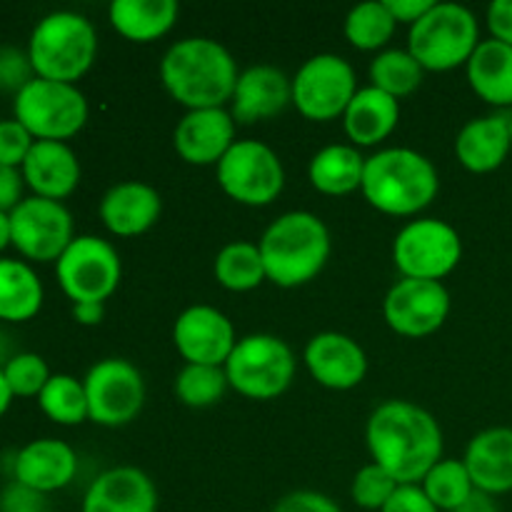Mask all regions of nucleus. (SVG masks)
Here are the masks:
<instances>
[{"instance_id":"f257e3e1","label":"nucleus","mask_w":512,"mask_h":512,"mask_svg":"<svg viewBox=\"0 0 512 512\" xmlns=\"http://www.w3.org/2000/svg\"><path fill=\"white\" fill-rule=\"evenodd\" d=\"M373 463L388 470L398 485H420L443 460V430L438 420L410 400L378 405L365 425Z\"/></svg>"},{"instance_id":"f03ea898","label":"nucleus","mask_w":512,"mask_h":512,"mask_svg":"<svg viewBox=\"0 0 512 512\" xmlns=\"http://www.w3.org/2000/svg\"><path fill=\"white\" fill-rule=\"evenodd\" d=\"M238 63L213 38H183L165 50L160 80L170 98L188 110L223 108L233 100Z\"/></svg>"},{"instance_id":"7ed1b4c3","label":"nucleus","mask_w":512,"mask_h":512,"mask_svg":"<svg viewBox=\"0 0 512 512\" xmlns=\"http://www.w3.org/2000/svg\"><path fill=\"white\" fill-rule=\"evenodd\" d=\"M265 275L278 288H300L320 275L330 258V230L308 210H290L265 228L258 243Z\"/></svg>"},{"instance_id":"20e7f679","label":"nucleus","mask_w":512,"mask_h":512,"mask_svg":"<svg viewBox=\"0 0 512 512\" xmlns=\"http://www.w3.org/2000/svg\"><path fill=\"white\" fill-rule=\"evenodd\" d=\"M438 190V170L418 150L385 148L365 158L360 193L380 213L408 218L428 208Z\"/></svg>"},{"instance_id":"39448f33","label":"nucleus","mask_w":512,"mask_h":512,"mask_svg":"<svg viewBox=\"0 0 512 512\" xmlns=\"http://www.w3.org/2000/svg\"><path fill=\"white\" fill-rule=\"evenodd\" d=\"M98 35L85 15L53 10L35 23L28 40V58L35 78L75 85L95 63Z\"/></svg>"},{"instance_id":"423d86ee","label":"nucleus","mask_w":512,"mask_h":512,"mask_svg":"<svg viewBox=\"0 0 512 512\" xmlns=\"http://www.w3.org/2000/svg\"><path fill=\"white\" fill-rule=\"evenodd\" d=\"M480 45V25L470 8L460 3H435L423 18L410 25L408 50L423 70H445L468 65Z\"/></svg>"},{"instance_id":"0eeeda50","label":"nucleus","mask_w":512,"mask_h":512,"mask_svg":"<svg viewBox=\"0 0 512 512\" xmlns=\"http://www.w3.org/2000/svg\"><path fill=\"white\" fill-rule=\"evenodd\" d=\"M223 370L235 393L250 400H273L293 383L295 355L278 335H245L235 343Z\"/></svg>"},{"instance_id":"6e6552de","label":"nucleus","mask_w":512,"mask_h":512,"mask_svg":"<svg viewBox=\"0 0 512 512\" xmlns=\"http://www.w3.org/2000/svg\"><path fill=\"white\" fill-rule=\"evenodd\" d=\"M88 100L78 85L33 78L13 98V118L35 140H60L78 135L88 123Z\"/></svg>"},{"instance_id":"1a4fd4ad","label":"nucleus","mask_w":512,"mask_h":512,"mask_svg":"<svg viewBox=\"0 0 512 512\" xmlns=\"http://www.w3.org/2000/svg\"><path fill=\"white\" fill-rule=\"evenodd\" d=\"M123 265L108 240L98 235H75L65 253L55 260V278L75 303H105L118 290Z\"/></svg>"},{"instance_id":"9d476101","label":"nucleus","mask_w":512,"mask_h":512,"mask_svg":"<svg viewBox=\"0 0 512 512\" xmlns=\"http://www.w3.org/2000/svg\"><path fill=\"white\" fill-rule=\"evenodd\" d=\"M215 168L223 193L240 205L263 208L283 193V163L278 153L260 140H235Z\"/></svg>"},{"instance_id":"9b49d317","label":"nucleus","mask_w":512,"mask_h":512,"mask_svg":"<svg viewBox=\"0 0 512 512\" xmlns=\"http://www.w3.org/2000/svg\"><path fill=\"white\" fill-rule=\"evenodd\" d=\"M463 258V240L450 223L440 218H418L405 225L393 243L395 268L403 278L443 280Z\"/></svg>"},{"instance_id":"f8f14e48","label":"nucleus","mask_w":512,"mask_h":512,"mask_svg":"<svg viewBox=\"0 0 512 512\" xmlns=\"http://www.w3.org/2000/svg\"><path fill=\"white\" fill-rule=\"evenodd\" d=\"M353 65L335 53L305 60L293 78V105L308 120L328 123L340 118L358 93Z\"/></svg>"},{"instance_id":"ddd939ff","label":"nucleus","mask_w":512,"mask_h":512,"mask_svg":"<svg viewBox=\"0 0 512 512\" xmlns=\"http://www.w3.org/2000/svg\"><path fill=\"white\" fill-rule=\"evenodd\" d=\"M88 395V415L103 428H123L133 423L145 403V383L140 370L125 358H105L88 370L83 380Z\"/></svg>"},{"instance_id":"4468645a","label":"nucleus","mask_w":512,"mask_h":512,"mask_svg":"<svg viewBox=\"0 0 512 512\" xmlns=\"http://www.w3.org/2000/svg\"><path fill=\"white\" fill-rule=\"evenodd\" d=\"M10 230L13 248L33 263H55L75 238L70 210L58 200L38 195L23 198L18 208L10 210Z\"/></svg>"},{"instance_id":"2eb2a0df","label":"nucleus","mask_w":512,"mask_h":512,"mask_svg":"<svg viewBox=\"0 0 512 512\" xmlns=\"http://www.w3.org/2000/svg\"><path fill=\"white\" fill-rule=\"evenodd\" d=\"M450 313V293L438 280L403 278L388 290L385 323L405 338H425L443 328Z\"/></svg>"},{"instance_id":"dca6fc26","label":"nucleus","mask_w":512,"mask_h":512,"mask_svg":"<svg viewBox=\"0 0 512 512\" xmlns=\"http://www.w3.org/2000/svg\"><path fill=\"white\" fill-rule=\"evenodd\" d=\"M173 343L185 365L223 368L238 340L228 315L213 305H190L175 320Z\"/></svg>"},{"instance_id":"f3484780","label":"nucleus","mask_w":512,"mask_h":512,"mask_svg":"<svg viewBox=\"0 0 512 512\" xmlns=\"http://www.w3.org/2000/svg\"><path fill=\"white\" fill-rule=\"evenodd\" d=\"M303 360L315 383L328 390H353L368 375V355L358 340L343 333H318L308 340Z\"/></svg>"},{"instance_id":"a211bd4d","label":"nucleus","mask_w":512,"mask_h":512,"mask_svg":"<svg viewBox=\"0 0 512 512\" xmlns=\"http://www.w3.org/2000/svg\"><path fill=\"white\" fill-rule=\"evenodd\" d=\"M173 145L190 165H218L235 145V118L225 108L188 110L178 120Z\"/></svg>"},{"instance_id":"6ab92c4d","label":"nucleus","mask_w":512,"mask_h":512,"mask_svg":"<svg viewBox=\"0 0 512 512\" xmlns=\"http://www.w3.org/2000/svg\"><path fill=\"white\" fill-rule=\"evenodd\" d=\"M75 473H78V455L58 438L30 440L13 455L15 483L40 495L68 488Z\"/></svg>"},{"instance_id":"aec40b11","label":"nucleus","mask_w":512,"mask_h":512,"mask_svg":"<svg viewBox=\"0 0 512 512\" xmlns=\"http://www.w3.org/2000/svg\"><path fill=\"white\" fill-rule=\"evenodd\" d=\"M293 103V78L273 65H253L243 70L235 83L230 115L235 123H258L275 118Z\"/></svg>"},{"instance_id":"412c9836","label":"nucleus","mask_w":512,"mask_h":512,"mask_svg":"<svg viewBox=\"0 0 512 512\" xmlns=\"http://www.w3.org/2000/svg\"><path fill=\"white\" fill-rule=\"evenodd\" d=\"M20 173L33 195L63 203L80 183V160L68 143L35 140Z\"/></svg>"},{"instance_id":"4be33fe9","label":"nucleus","mask_w":512,"mask_h":512,"mask_svg":"<svg viewBox=\"0 0 512 512\" xmlns=\"http://www.w3.org/2000/svg\"><path fill=\"white\" fill-rule=\"evenodd\" d=\"M83 512H158V490L143 470L110 468L90 483Z\"/></svg>"},{"instance_id":"5701e85b","label":"nucleus","mask_w":512,"mask_h":512,"mask_svg":"<svg viewBox=\"0 0 512 512\" xmlns=\"http://www.w3.org/2000/svg\"><path fill=\"white\" fill-rule=\"evenodd\" d=\"M163 210L160 193L140 180H125L113 185L100 200V220L105 228L120 238L143 235L153 228Z\"/></svg>"},{"instance_id":"b1692460","label":"nucleus","mask_w":512,"mask_h":512,"mask_svg":"<svg viewBox=\"0 0 512 512\" xmlns=\"http://www.w3.org/2000/svg\"><path fill=\"white\" fill-rule=\"evenodd\" d=\"M510 115L493 113L475 118L460 128L455 138V155L470 173H493L512 153Z\"/></svg>"},{"instance_id":"393cba45","label":"nucleus","mask_w":512,"mask_h":512,"mask_svg":"<svg viewBox=\"0 0 512 512\" xmlns=\"http://www.w3.org/2000/svg\"><path fill=\"white\" fill-rule=\"evenodd\" d=\"M463 463L475 490L493 498L512 493V428H488L475 435Z\"/></svg>"},{"instance_id":"a878e982","label":"nucleus","mask_w":512,"mask_h":512,"mask_svg":"<svg viewBox=\"0 0 512 512\" xmlns=\"http://www.w3.org/2000/svg\"><path fill=\"white\" fill-rule=\"evenodd\" d=\"M400 120V100L383 90L360 88L355 98L343 113L345 135L355 143V148H370V145L383 143L393 135Z\"/></svg>"},{"instance_id":"bb28decb","label":"nucleus","mask_w":512,"mask_h":512,"mask_svg":"<svg viewBox=\"0 0 512 512\" xmlns=\"http://www.w3.org/2000/svg\"><path fill=\"white\" fill-rule=\"evenodd\" d=\"M470 88L478 98L495 108H510L512 105V48L500 40H480L475 53L470 55L468 65Z\"/></svg>"},{"instance_id":"cd10ccee","label":"nucleus","mask_w":512,"mask_h":512,"mask_svg":"<svg viewBox=\"0 0 512 512\" xmlns=\"http://www.w3.org/2000/svg\"><path fill=\"white\" fill-rule=\"evenodd\" d=\"M180 8L175 0H113L108 8L110 25L133 43H153L170 33Z\"/></svg>"},{"instance_id":"c85d7f7f","label":"nucleus","mask_w":512,"mask_h":512,"mask_svg":"<svg viewBox=\"0 0 512 512\" xmlns=\"http://www.w3.org/2000/svg\"><path fill=\"white\" fill-rule=\"evenodd\" d=\"M365 173V158L355 145H325L313 155L308 165V178L318 193L350 195L360 190Z\"/></svg>"},{"instance_id":"c756f323","label":"nucleus","mask_w":512,"mask_h":512,"mask_svg":"<svg viewBox=\"0 0 512 512\" xmlns=\"http://www.w3.org/2000/svg\"><path fill=\"white\" fill-rule=\"evenodd\" d=\"M43 283L25 260L0 258V320L25 323L43 308Z\"/></svg>"},{"instance_id":"7c9ffc66","label":"nucleus","mask_w":512,"mask_h":512,"mask_svg":"<svg viewBox=\"0 0 512 512\" xmlns=\"http://www.w3.org/2000/svg\"><path fill=\"white\" fill-rule=\"evenodd\" d=\"M215 280L223 285L225 290L233 293H248V290L258 288L265 275V263L260 248L248 240H235L228 243L218 255H215Z\"/></svg>"},{"instance_id":"2f4dec72","label":"nucleus","mask_w":512,"mask_h":512,"mask_svg":"<svg viewBox=\"0 0 512 512\" xmlns=\"http://www.w3.org/2000/svg\"><path fill=\"white\" fill-rule=\"evenodd\" d=\"M38 405L58 425H80L90 420L85 385L73 375H50L48 385L40 390Z\"/></svg>"},{"instance_id":"473e14b6","label":"nucleus","mask_w":512,"mask_h":512,"mask_svg":"<svg viewBox=\"0 0 512 512\" xmlns=\"http://www.w3.org/2000/svg\"><path fill=\"white\" fill-rule=\"evenodd\" d=\"M423 65L410 55V50H383L370 63V85L395 100L415 93L423 83Z\"/></svg>"},{"instance_id":"72a5a7b5","label":"nucleus","mask_w":512,"mask_h":512,"mask_svg":"<svg viewBox=\"0 0 512 512\" xmlns=\"http://www.w3.org/2000/svg\"><path fill=\"white\" fill-rule=\"evenodd\" d=\"M398 20L388 10L385 0H368L355 5L345 18V38L358 50H378L393 38Z\"/></svg>"},{"instance_id":"f704fd0d","label":"nucleus","mask_w":512,"mask_h":512,"mask_svg":"<svg viewBox=\"0 0 512 512\" xmlns=\"http://www.w3.org/2000/svg\"><path fill=\"white\" fill-rule=\"evenodd\" d=\"M420 488L425 490V495L433 500V505L440 512L458 510L475 493V485L463 460H440V463H435L423 478Z\"/></svg>"},{"instance_id":"c9c22d12","label":"nucleus","mask_w":512,"mask_h":512,"mask_svg":"<svg viewBox=\"0 0 512 512\" xmlns=\"http://www.w3.org/2000/svg\"><path fill=\"white\" fill-rule=\"evenodd\" d=\"M228 388V375L218 365H185L175 378V395L188 408H210Z\"/></svg>"},{"instance_id":"e433bc0d","label":"nucleus","mask_w":512,"mask_h":512,"mask_svg":"<svg viewBox=\"0 0 512 512\" xmlns=\"http://www.w3.org/2000/svg\"><path fill=\"white\" fill-rule=\"evenodd\" d=\"M3 375L15 398H38L53 373H50L43 355L15 353L3 363Z\"/></svg>"},{"instance_id":"4c0bfd02","label":"nucleus","mask_w":512,"mask_h":512,"mask_svg":"<svg viewBox=\"0 0 512 512\" xmlns=\"http://www.w3.org/2000/svg\"><path fill=\"white\" fill-rule=\"evenodd\" d=\"M395 490H398V480H395L388 470L380 468L378 463H370L355 473L350 495H353L358 508L383 510L385 503L393 498Z\"/></svg>"},{"instance_id":"58836bf2","label":"nucleus","mask_w":512,"mask_h":512,"mask_svg":"<svg viewBox=\"0 0 512 512\" xmlns=\"http://www.w3.org/2000/svg\"><path fill=\"white\" fill-rule=\"evenodd\" d=\"M35 78L33 63L28 58V50H20L15 45H0V90H23Z\"/></svg>"},{"instance_id":"ea45409f","label":"nucleus","mask_w":512,"mask_h":512,"mask_svg":"<svg viewBox=\"0 0 512 512\" xmlns=\"http://www.w3.org/2000/svg\"><path fill=\"white\" fill-rule=\"evenodd\" d=\"M35 138L15 118L0 120V163L20 168L33 148Z\"/></svg>"},{"instance_id":"a19ab883","label":"nucleus","mask_w":512,"mask_h":512,"mask_svg":"<svg viewBox=\"0 0 512 512\" xmlns=\"http://www.w3.org/2000/svg\"><path fill=\"white\" fill-rule=\"evenodd\" d=\"M273 512H340L338 503L315 490H295L278 500Z\"/></svg>"},{"instance_id":"79ce46f5","label":"nucleus","mask_w":512,"mask_h":512,"mask_svg":"<svg viewBox=\"0 0 512 512\" xmlns=\"http://www.w3.org/2000/svg\"><path fill=\"white\" fill-rule=\"evenodd\" d=\"M380 512H440L420 485H398L393 498Z\"/></svg>"},{"instance_id":"37998d69","label":"nucleus","mask_w":512,"mask_h":512,"mask_svg":"<svg viewBox=\"0 0 512 512\" xmlns=\"http://www.w3.org/2000/svg\"><path fill=\"white\" fill-rule=\"evenodd\" d=\"M45 495L13 483L3 490L0 498V512H45Z\"/></svg>"},{"instance_id":"c03bdc74","label":"nucleus","mask_w":512,"mask_h":512,"mask_svg":"<svg viewBox=\"0 0 512 512\" xmlns=\"http://www.w3.org/2000/svg\"><path fill=\"white\" fill-rule=\"evenodd\" d=\"M23 188L25 180L20 168L0 163V210L10 213L13 208H18L20 200H23Z\"/></svg>"},{"instance_id":"a18cd8bd","label":"nucleus","mask_w":512,"mask_h":512,"mask_svg":"<svg viewBox=\"0 0 512 512\" xmlns=\"http://www.w3.org/2000/svg\"><path fill=\"white\" fill-rule=\"evenodd\" d=\"M488 28L495 40L512 48V0H495L488 5Z\"/></svg>"},{"instance_id":"49530a36","label":"nucleus","mask_w":512,"mask_h":512,"mask_svg":"<svg viewBox=\"0 0 512 512\" xmlns=\"http://www.w3.org/2000/svg\"><path fill=\"white\" fill-rule=\"evenodd\" d=\"M385 5L398 23L415 25L435 3L433 0H385Z\"/></svg>"},{"instance_id":"de8ad7c7","label":"nucleus","mask_w":512,"mask_h":512,"mask_svg":"<svg viewBox=\"0 0 512 512\" xmlns=\"http://www.w3.org/2000/svg\"><path fill=\"white\" fill-rule=\"evenodd\" d=\"M103 315H105L103 303H75L73 305L75 323L88 325V328H90V325L103 323Z\"/></svg>"},{"instance_id":"09e8293b","label":"nucleus","mask_w":512,"mask_h":512,"mask_svg":"<svg viewBox=\"0 0 512 512\" xmlns=\"http://www.w3.org/2000/svg\"><path fill=\"white\" fill-rule=\"evenodd\" d=\"M453 512H500V510H498V505H495L493 495H485V493H480V490H475V493L470 495V498Z\"/></svg>"},{"instance_id":"8fccbe9b","label":"nucleus","mask_w":512,"mask_h":512,"mask_svg":"<svg viewBox=\"0 0 512 512\" xmlns=\"http://www.w3.org/2000/svg\"><path fill=\"white\" fill-rule=\"evenodd\" d=\"M13 390H10V385H8V380H5V375H3V365H0V418H3L5 413H8V408H10V403H13Z\"/></svg>"},{"instance_id":"3c124183","label":"nucleus","mask_w":512,"mask_h":512,"mask_svg":"<svg viewBox=\"0 0 512 512\" xmlns=\"http://www.w3.org/2000/svg\"><path fill=\"white\" fill-rule=\"evenodd\" d=\"M13 245V230H10V213L0 210V253Z\"/></svg>"},{"instance_id":"603ef678","label":"nucleus","mask_w":512,"mask_h":512,"mask_svg":"<svg viewBox=\"0 0 512 512\" xmlns=\"http://www.w3.org/2000/svg\"><path fill=\"white\" fill-rule=\"evenodd\" d=\"M510 138H512V115H510Z\"/></svg>"}]
</instances>
